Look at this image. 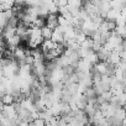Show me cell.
Masks as SVG:
<instances>
[{
    "instance_id": "9",
    "label": "cell",
    "mask_w": 126,
    "mask_h": 126,
    "mask_svg": "<svg viewBox=\"0 0 126 126\" xmlns=\"http://www.w3.org/2000/svg\"><path fill=\"white\" fill-rule=\"evenodd\" d=\"M42 35H43L45 40H51L52 38V35H53V29H51L49 26L45 25L42 27Z\"/></svg>"
},
{
    "instance_id": "12",
    "label": "cell",
    "mask_w": 126,
    "mask_h": 126,
    "mask_svg": "<svg viewBox=\"0 0 126 126\" xmlns=\"http://www.w3.org/2000/svg\"><path fill=\"white\" fill-rule=\"evenodd\" d=\"M120 56H121V61H125V62H126V49L121 51V52H120Z\"/></svg>"
},
{
    "instance_id": "2",
    "label": "cell",
    "mask_w": 126,
    "mask_h": 126,
    "mask_svg": "<svg viewBox=\"0 0 126 126\" xmlns=\"http://www.w3.org/2000/svg\"><path fill=\"white\" fill-rule=\"evenodd\" d=\"M94 64L87 59V58H80L77 63V71L78 72H90Z\"/></svg>"
},
{
    "instance_id": "8",
    "label": "cell",
    "mask_w": 126,
    "mask_h": 126,
    "mask_svg": "<svg viewBox=\"0 0 126 126\" xmlns=\"http://www.w3.org/2000/svg\"><path fill=\"white\" fill-rule=\"evenodd\" d=\"M1 103L3 104H14L15 103V95L14 94H10V93H6L4 95H1Z\"/></svg>"
},
{
    "instance_id": "11",
    "label": "cell",
    "mask_w": 126,
    "mask_h": 126,
    "mask_svg": "<svg viewBox=\"0 0 126 126\" xmlns=\"http://www.w3.org/2000/svg\"><path fill=\"white\" fill-rule=\"evenodd\" d=\"M32 124L36 125V126H43V125H47V121L45 119H42V117H37V119H35L32 121Z\"/></svg>"
},
{
    "instance_id": "7",
    "label": "cell",
    "mask_w": 126,
    "mask_h": 126,
    "mask_svg": "<svg viewBox=\"0 0 126 126\" xmlns=\"http://www.w3.org/2000/svg\"><path fill=\"white\" fill-rule=\"evenodd\" d=\"M121 61V56H120V52H117V51H111V53H110V56H109V58H108V62L110 63V64H114V66H116L117 63Z\"/></svg>"
},
{
    "instance_id": "1",
    "label": "cell",
    "mask_w": 126,
    "mask_h": 126,
    "mask_svg": "<svg viewBox=\"0 0 126 126\" xmlns=\"http://www.w3.org/2000/svg\"><path fill=\"white\" fill-rule=\"evenodd\" d=\"M45 41V37L42 35V27H36V26H31L30 29V41L27 47L31 48H37L38 46H41Z\"/></svg>"
},
{
    "instance_id": "6",
    "label": "cell",
    "mask_w": 126,
    "mask_h": 126,
    "mask_svg": "<svg viewBox=\"0 0 126 126\" xmlns=\"http://www.w3.org/2000/svg\"><path fill=\"white\" fill-rule=\"evenodd\" d=\"M14 35H16V27L10 26V25H6V26L3 29V37H4L5 40L13 37Z\"/></svg>"
},
{
    "instance_id": "3",
    "label": "cell",
    "mask_w": 126,
    "mask_h": 126,
    "mask_svg": "<svg viewBox=\"0 0 126 126\" xmlns=\"http://www.w3.org/2000/svg\"><path fill=\"white\" fill-rule=\"evenodd\" d=\"M52 41H54L56 43H64V32L61 29V26H57L53 30V35H52Z\"/></svg>"
},
{
    "instance_id": "10",
    "label": "cell",
    "mask_w": 126,
    "mask_h": 126,
    "mask_svg": "<svg viewBox=\"0 0 126 126\" xmlns=\"http://www.w3.org/2000/svg\"><path fill=\"white\" fill-rule=\"evenodd\" d=\"M119 14H120V10L112 8V9H110V11L106 14V17H105V19H106V20H114V21H115L116 17L119 16Z\"/></svg>"
},
{
    "instance_id": "4",
    "label": "cell",
    "mask_w": 126,
    "mask_h": 126,
    "mask_svg": "<svg viewBox=\"0 0 126 126\" xmlns=\"http://www.w3.org/2000/svg\"><path fill=\"white\" fill-rule=\"evenodd\" d=\"M58 14H49L47 17H46V25L49 26L51 29H56L59 24H58Z\"/></svg>"
},
{
    "instance_id": "5",
    "label": "cell",
    "mask_w": 126,
    "mask_h": 126,
    "mask_svg": "<svg viewBox=\"0 0 126 126\" xmlns=\"http://www.w3.org/2000/svg\"><path fill=\"white\" fill-rule=\"evenodd\" d=\"M58 43H56L54 41H52V40H45L43 41V43L41 45V51L46 54L47 52H49L51 49H53V48H56V46H57Z\"/></svg>"
}]
</instances>
